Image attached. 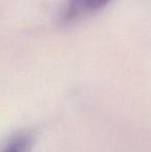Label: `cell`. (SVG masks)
<instances>
[{"instance_id":"6da1fadb","label":"cell","mask_w":151,"mask_h":152,"mask_svg":"<svg viewBox=\"0 0 151 152\" xmlns=\"http://www.w3.org/2000/svg\"><path fill=\"white\" fill-rule=\"evenodd\" d=\"M112 0H66L60 14V23H79L101 12Z\"/></svg>"},{"instance_id":"7a4b0ae2","label":"cell","mask_w":151,"mask_h":152,"mask_svg":"<svg viewBox=\"0 0 151 152\" xmlns=\"http://www.w3.org/2000/svg\"><path fill=\"white\" fill-rule=\"evenodd\" d=\"M35 136L30 130H21L10 136L0 152H31L34 145Z\"/></svg>"}]
</instances>
